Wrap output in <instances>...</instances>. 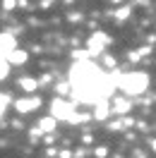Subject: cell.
Returning a JSON list of instances; mask_svg holds the SVG:
<instances>
[{"label": "cell", "mask_w": 156, "mask_h": 158, "mask_svg": "<svg viewBox=\"0 0 156 158\" xmlns=\"http://www.w3.org/2000/svg\"><path fill=\"white\" fill-rule=\"evenodd\" d=\"M106 153H108V151H106V146H98L96 151H94V156H96V158H106Z\"/></svg>", "instance_id": "13"}, {"label": "cell", "mask_w": 156, "mask_h": 158, "mask_svg": "<svg viewBox=\"0 0 156 158\" xmlns=\"http://www.w3.org/2000/svg\"><path fill=\"white\" fill-rule=\"evenodd\" d=\"M70 89H72L70 84H58V86H55V91H58L60 96H65V94H70Z\"/></svg>", "instance_id": "12"}, {"label": "cell", "mask_w": 156, "mask_h": 158, "mask_svg": "<svg viewBox=\"0 0 156 158\" xmlns=\"http://www.w3.org/2000/svg\"><path fill=\"white\" fill-rule=\"evenodd\" d=\"M12 50H17V41H15V36L7 34V31L0 34V60H5Z\"/></svg>", "instance_id": "4"}, {"label": "cell", "mask_w": 156, "mask_h": 158, "mask_svg": "<svg viewBox=\"0 0 156 158\" xmlns=\"http://www.w3.org/2000/svg\"><path fill=\"white\" fill-rule=\"evenodd\" d=\"M5 106H7V96H2V94H0V115L5 113Z\"/></svg>", "instance_id": "14"}, {"label": "cell", "mask_w": 156, "mask_h": 158, "mask_svg": "<svg viewBox=\"0 0 156 158\" xmlns=\"http://www.w3.org/2000/svg\"><path fill=\"white\" fill-rule=\"evenodd\" d=\"M115 74V86L130 94V96H137V94H144L146 86H149V74L146 72H125V74Z\"/></svg>", "instance_id": "1"}, {"label": "cell", "mask_w": 156, "mask_h": 158, "mask_svg": "<svg viewBox=\"0 0 156 158\" xmlns=\"http://www.w3.org/2000/svg\"><path fill=\"white\" fill-rule=\"evenodd\" d=\"M151 148H154V151H156V141H151Z\"/></svg>", "instance_id": "15"}, {"label": "cell", "mask_w": 156, "mask_h": 158, "mask_svg": "<svg viewBox=\"0 0 156 158\" xmlns=\"http://www.w3.org/2000/svg\"><path fill=\"white\" fill-rule=\"evenodd\" d=\"M115 158H120V156H115Z\"/></svg>", "instance_id": "16"}, {"label": "cell", "mask_w": 156, "mask_h": 158, "mask_svg": "<svg viewBox=\"0 0 156 158\" xmlns=\"http://www.w3.org/2000/svg\"><path fill=\"white\" fill-rule=\"evenodd\" d=\"M50 118L67 120V122H79V120H84L82 115H77V110H75L72 103H67V101H63V98H55L50 103Z\"/></svg>", "instance_id": "2"}, {"label": "cell", "mask_w": 156, "mask_h": 158, "mask_svg": "<svg viewBox=\"0 0 156 158\" xmlns=\"http://www.w3.org/2000/svg\"><path fill=\"white\" fill-rule=\"evenodd\" d=\"M39 129H41V132H53V129H55V118L39 120Z\"/></svg>", "instance_id": "10"}, {"label": "cell", "mask_w": 156, "mask_h": 158, "mask_svg": "<svg viewBox=\"0 0 156 158\" xmlns=\"http://www.w3.org/2000/svg\"><path fill=\"white\" fill-rule=\"evenodd\" d=\"M110 113H115V115H125V113H130V101L127 98H115L113 101V110Z\"/></svg>", "instance_id": "6"}, {"label": "cell", "mask_w": 156, "mask_h": 158, "mask_svg": "<svg viewBox=\"0 0 156 158\" xmlns=\"http://www.w3.org/2000/svg\"><path fill=\"white\" fill-rule=\"evenodd\" d=\"M96 120H106L108 115H110V108H108L106 101H101V103H96V108H94V113H91Z\"/></svg>", "instance_id": "8"}, {"label": "cell", "mask_w": 156, "mask_h": 158, "mask_svg": "<svg viewBox=\"0 0 156 158\" xmlns=\"http://www.w3.org/2000/svg\"><path fill=\"white\" fill-rule=\"evenodd\" d=\"M108 41H110V39H108L103 31H96V34L89 39V55H101V53L106 50Z\"/></svg>", "instance_id": "3"}, {"label": "cell", "mask_w": 156, "mask_h": 158, "mask_svg": "<svg viewBox=\"0 0 156 158\" xmlns=\"http://www.w3.org/2000/svg\"><path fill=\"white\" fill-rule=\"evenodd\" d=\"M7 74H10V65H7L5 60H0V81L7 77Z\"/></svg>", "instance_id": "11"}, {"label": "cell", "mask_w": 156, "mask_h": 158, "mask_svg": "<svg viewBox=\"0 0 156 158\" xmlns=\"http://www.w3.org/2000/svg\"><path fill=\"white\" fill-rule=\"evenodd\" d=\"M20 86L27 91V94H34V91H36V86H39V81H36V79H31V77H22V79H20Z\"/></svg>", "instance_id": "9"}, {"label": "cell", "mask_w": 156, "mask_h": 158, "mask_svg": "<svg viewBox=\"0 0 156 158\" xmlns=\"http://www.w3.org/2000/svg\"><path fill=\"white\" fill-rule=\"evenodd\" d=\"M41 106V98H20V101H15V108L20 110V113H31V110H36Z\"/></svg>", "instance_id": "5"}, {"label": "cell", "mask_w": 156, "mask_h": 158, "mask_svg": "<svg viewBox=\"0 0 156 158\" xmlns=\"http://www.w3.org/2000/svg\"><path fill=\"white\" fill-rule=\"evenodd\" d=\"M5 62L7 65H22V62H27V53L24 50H12L10 55L5 58Z\"/></svg>", "instance_id": "7"}]
</instances>
